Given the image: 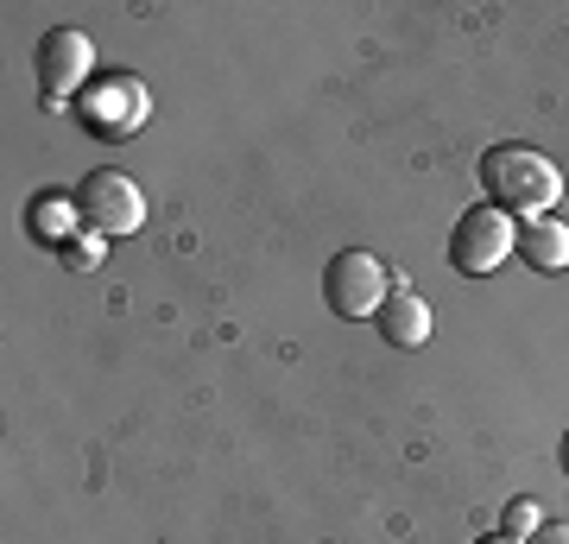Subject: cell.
<instances>
[{
    "instance_id": "obj_1",
    "label": "cell",
    "mask_w": 569,
    "mask_h": 544,
    "mask_svg": "<svg viewBox=\"0 0 569 544\" xmlns=\"http://www.w3.org/2000/svg\"><path fill=\"white\" fill-rule=\"evenodd\" d=\"M481 190H488L493 209H507L512 222H531V216H550V202L563 197V171L545 152L507 140L481 152Z\"/></svg>"
},
{
    "instance_id": "obj_2",
    "label": "cell",
    "mask_w": 569,
    "mask_h": 544,
    "mask_svg": "<svg viewBox=\"0 0 569 544\" xmlns=\"http://www.w3.org/2000/svg\"><path fill=\"white\" fill-rule=\"evenodd\" d=\"M70 115L82 121V133H96V140H133L152 115V96H146V82L133 70H108L70 101Z\"/></svg>"
},
{
    "instance_id": "obj_3",
    "label": "cell",
    "mask_w": 569,
    "mask_h": 544,
    "mask_svg": "<svg viewBox=\"0 0 569 544\" xmlns=\"http://www.w3.org/2000/svg\"><path fill=\"white\" fill-rule=\"evenodd\" d=\"M512 254H519V222H512L507 209H493V202H475L456 222V235H449V266L462 279H488Z\"/></svg>"
},
{
    "instance_id": "obj_4",
    "label": "cell",
    "mask_w": 569,
    "mask_h": 544,
    "mask_svg": "<svg viewBox=\"0 0 569 544\" xmlns=\"http://www.w3.org/2000/svg\"><path fill=\"white\" fill-rule=\"evenodd\" d=\"M77 209H82V228H96L102 241H127L146 228V190L127 171H89L77 184Z\"/></svg>"
},
{
    "instance_id": "obj_5",
    "label": "cell",
    "mask_w": 569,
    "mask_h": 544,
    "mask_svg": "<svg viewBox=\"0 0 569 544\" xmlns=\"http://www.w3.org/2000/svg\"><path fill=\"white\" fill-rule=\"evenodd\" d=\"M323 298H329L336 317L367 323V317H380V304L392 298V279H387V266L373 260L367 247H342V254L323 266Z\"/></svg>"
},
{
    "instance_id": "obj_6",
    "label": "cell",
    "mask_w": 569,
    "mask_h": 544,
    "mask_svg": "<svg viewBox=\"0 0 569 544\" xmlns=\"http://www.w3.org/2000/svg\"><path fill=\"white\" fill-rule=\"evenodd\" d=\"M39 89H44V108H63V101H77L89 82H96V39L77 32V26H58V32H44L39 39Z\"/></svg>"
},
{
    "instance_id": "obj_7",
    "label": "cell",
    "mask_w": 569,
    "mask_h": 544,
    "mask_svg": "<svg viewBox=\"0 0 569 544\" xmlns=\"http://www.w3.org/2000/svg\"><path fill=\"white\" fill-rule=\"evenodd\" d=\"M380 343L392 348H425L430 343V304L418 298V291H406V285H392V298L380 304Z\"/></svg>"
},
{
    "instance_id": "obj_8",
    "label": "cell",
    "mask_w": 569,
    "mask_h": 544,
    "mask_svg": "<svg viewBox=\"0 0 569 544\" xmlns=\"http://www.w3.org/2000/svg\"><path fill=\"white\" fill-rule=\"evenodd\" d=\"M519 260L538 266V273H563L569 266V222H557V216L519 222Z\"/></svg>"
},
{
    "instance_id": "obj_9",
    "label": "cell",
    "mask_w": 569,
    "mask_h": 544,
    "mask_svg": "<svg viewBox=\"0 0 569 544\" xmlns=\"http://www.w3.org/2000/svg\"><path fill=\"white\" fill-rule=\"evenodd\" d=\"M26 228H32L39 241L63 247V241H70V235L82 228V209H77V197H63V190H39V197L26 202Z\"/></svg>"
},
{
    "instance_id": "obj_10",
    "label": "cell",
    "mask_w": 569,
    "mask_h": 544,
    "mask_svg": "<svg viewBox=\"0 0 569 544\" xmlns=\"http://www.w3.org/2000/svg\"><path fill=\"white\" fill-rule=\"evenodd\" d=\"M58 260L70 266V273H96V266L108 260V241L96 235V228H77V235H70V241L58 247Z\"/></svg>"
},
{
    "instance_id": "obj_11",
    "label": "cell",
    "mask_w": 569,
    "mask_h": 544,
    "mask_svg": "<svg viewBox=\"0 0 569 544\" xmlns=\"http://www.w3.org/2000/svg\"><path fill=\"white\" fill-rule=\"evenodd\" d=\"M538 525H545V520H538V506H531V501H512L507 506V532H512V538H531Z\"/></svg>"
},
{
    "instance_id": "obj_12",
    "label": "cell",
    "mask_w": 569,
    "mask_h": 544,
    "mask_svg": "<svg viewBox=\"0 0 569 544\" xmlns=\"http://www.w3.org/2000/svg\"><path fill=\"white\" fill-rule=\"evenodd\" d=\"M526 544H569V520H545Z\"/></svg>"
},
{
    "instance_id": "obj_13",
    "label": "cell",
    "mask_w": 569,
    "mask_h": 544,
    "mask_svg": "<svg viewBox=\"0 0 569 544\" xmlns=\"http://www.w3.org/2000/svg\"><path fill=\"white\" fill-rule=\"evenodd\" d=\"M475 544H526V538H512V532H488V538H475Z\"/></svg>"
},
{
    "instance_id": "obj_14",
    "label": "cell",
    "mask_w": 569,
    "mask_h": 544,
    "mask_svg": "<svg viewBox=\"0 0 569 544\" xmlns=\"http://www.w3.org/2000/svg\"><path fill=\"white\" fill-rule=\"evenodd\" d=\"M563 475H569V431H563Z\"/></svg>"
}]
</instances>
